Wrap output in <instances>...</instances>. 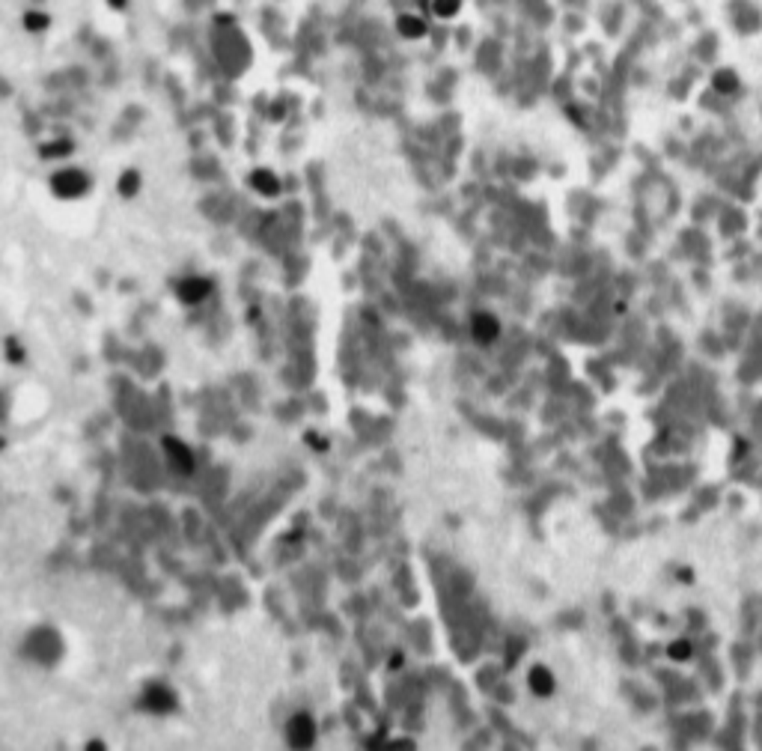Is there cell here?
<instances>
[{
  "mask_svg": "<svg viewBox=\"0 0 762 751\" xmlns=\"http://www.w3.org/2000/svg\"><path fill=\"white\" fill-rule=\"evenodd\" d=\"M51 27V15L42 9H27L24 12V30L27 33H45Z\"/></svg>",
  "mask_w": 762,
  "mask_h": 751,
  "instance_id": "cell-1",
  "label": "cell"
},
{
  "mask_svg": "<svg viewBox=\"0 0 762 751\" xmlns=\"http://www.w3.org/2000/svg\"><path fill=\"white\" fill-rule=\"evenodd\" d=\"M399 30L405 33V36H420V33H423V24L414 21V19H402V21H399Z\"/></svg>",
  "mask_w": 762,
  "mask_h": 751,
  "instance_id": "cell-2",
  "label": "cell"
},
{
  "mask_svg": "<svg viewBox=\"0 0 762 751\" xmlns=\"http://www.w3.org/2000/svg\"><path fill=\"white\" fill-rule=\"evenodd\" d=\"M108 4H110L113 9H125V4H128V0H108Z\"/></svg>",
  "mask_w": 762,
  "mask_h": 751,
  "instance_id": "cell-3",
  "label": "cell"
}]
</instances>
